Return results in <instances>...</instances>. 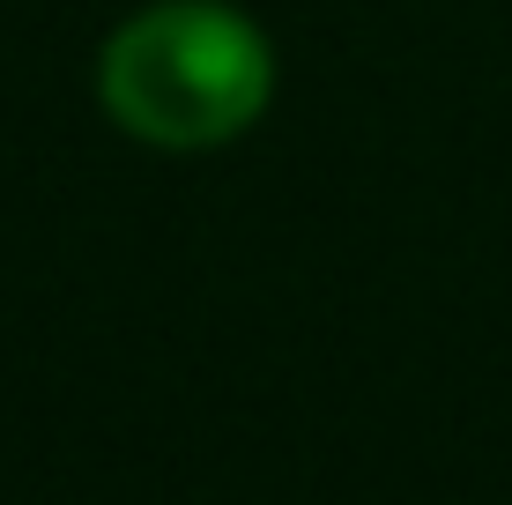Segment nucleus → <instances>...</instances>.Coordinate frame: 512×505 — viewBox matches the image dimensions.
Here are the masks:
<instances>
[{
    "label": "nucleus",
    "instance_id": "nucleus-1",
    "mask_svg": "<svg viewBox=\"0 0 512 505\" xmlns=\"http://www.w3.org/2000/svg\"><path fill=\"white\" fill-rule=\"evenodd\" d=\"M275 97V52L231 0H156L97 52V104L149 149H216Z\"/></svg>",
    "mask_w": 512,
    "mask_h": 505
}]
</instances>
